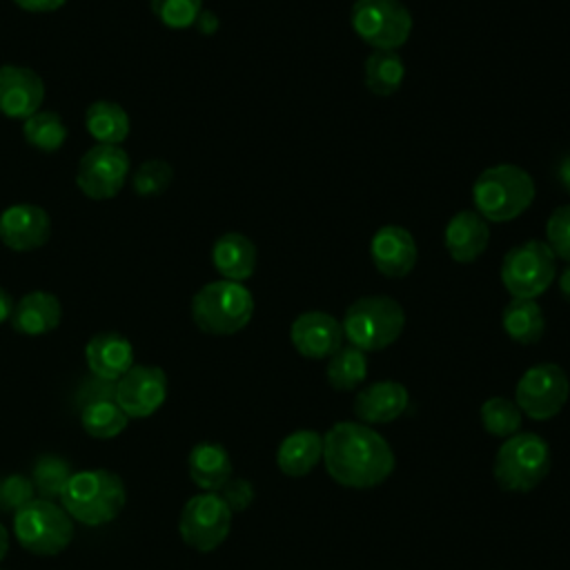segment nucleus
Returning <instances> with one entry per match:
<instances>
[{"label": "nucleus", "instance_id": "8", "mask_svg": "<svg viewBox=\"0 0 570 570\" xmlns=\"http://www.w3.org/2000/svg\"><path fill=\"white\" fill-rule=\"evenodd\" d=\"M350 22L363 42L381 51H396L412 31V16L401 0H356Z\"/></svg>", "mask_w": 570, "mask_h": 570}, {"label": "nucleus", "instance_id": "40", "mask_svg": "<svg viewBox=\"0 0 570 570\" xmlns=\"http://www.w3.org/2000/svg\"><path fill=\"white\" fill-rule=\"evenodd\" d=\"M13 307H16L13 298L9 296V292H7L4 287H0V323H4V321H9V318H11Z\"/></svg>", "mask_w": 570, "mask_h": 570}, {"label": "nucleus", "instance_id": "7", "mask_svg": "<svg viewBox=\"0 0 570 570\" xmlns=\"http://www.w3.org/2000/svg\"><path fill=\"white\" fill-rule=\"evenodd\" d=\"M13 537L27 552L53 557L71 543L73 519L51 499H31L13 512Z\"/></svg>", "mask_w": 570, "mask_h": 570}, {"label": "nucleus", "instance_id": "41", "mask_svg": "<svg viewBox=\"0 0 570 570\" xmlns=\"http://www.w3.org/2000/svg\"><path fill=\"white\" fill-rule=\"evenodd\" d=\"M557 176H559V183L563 185V189L570 194V154H568V156H563V160L559 163Z\"/></svg>", "mask_w": 570, "mask_h": 570}, {"label": "nucleus", "instance_id": "6", "mask_svg": "<svg viewBox=\"0 0 570 570\" xmlns=\"http://www.w3.org/2000/svg\"><path fill=\"white\" fill-rule=\"evenodd\" d=\"M550 472V448L534 432H517L497 450L492 474L505 492H530Z\"/></svg>", "mask_w": 570, "mask_h": 570}, {"label": "nucleus", "instance_id": "38", "mask_svg": "<svg viewBox=\"0 0 570 570\" xmlns=\"http://www.w3.org/2000/svg\"><path fill=\"white\" fill-rule=\"evenodd\" d=\"M13 2L29 13H49L60 9L67 0H13Z\"/></svg>", "mask_w": 570, "mask_h": 570}, {"label": "nucleus", "instance_id": "32", "mask_svg": "<svg viewBox=\"0 0 570 570\" xmlns=\"http://www.w3.org/2000/svg\"><path fill=\"white\" fill-rule=\"evenodd\" d=\"M71 474L73 470L67 459L58 454H45L36 461L29 479L42 499H53V497L60 499V492Z\"/></svg>", "mask_w": 570, "mask_h": 570}, {"label": "nucleus", "instance_id": "29", "mask_svg": "<svg viewBox=\"0 0 570 570\" xmlns=\"http://www.w3.org/2000/svg\"><path fill=\"white\" fill-rule=\"evenodd\" d=\"M129 416L120 410V405L114 399H100L89 401L82 405L80 423L82 430L94 439H114L120 432H125Z\"/></svg>", "mask_w": 570, "mask_h": 570}, {"label": "nucleus", "instance_id": "15", "mask_svg": "<svg viewBox=\"0 0 570 570\" xmlns=\"http://www.w3.org/2000/svg\"><path fill=\"white\" fill-rule=\"evenodd\" d=\"M51 236L49 214L33 203L9 205L0 214V240L13 252H33Z\"/></svg>", "mask_w": 570, "mask_h": 570}, {"label": "nucleus", "instance_id": "1", "mask_svg": "<svg viewBox=\"0 0 570 570\" xmlns=\"http://www.w3.org/2000/svg\"><path fill=\"white\" fill-rule=\"evenodd\" d=\"M323 463L343 488L381 485L394 470L390 443L361 421H338L323 434Z\"/></svg>", "mask_w": 570, "mask_h": 570}, {"label": "nucleus", "instance_id": "9", "mask_svg": "<svg viewBox=\"0 0 570 570\" xmlns=\"http://www.w3.org/2000/svg\"><path fill=\"white\" fill-rule=\"evenodd\" d=\"M557 276V258L543 240L514 245L501 263V283L512 298L541 296Z\"/></svg>", "mask_w": 570, "mask_h": 570}, {"label": "nucleus", "instance_id": "20", "mask_svg": "<svg viewBox=\"0 0 570 570\" xmlns=\"http://www.w3.org/2000/svg\"><path fill=\"white\" fill-rule=\"evenodd\" d=\"M443 240L452 261L474 263L490 243L488 220L472 209H463L448 220Z\"/></svg>", "mask_w": 570, "mask_h": 570}, {"label": "nucleus", "instance_id": "14", "mask_svg": "<svg viewBox=\"0 0 570 570\" xmlns=\"http://www.w3.org/2000/svg\"><path fill=\"white\" fill-rule=\"evenodd\" d=\"M343 338L341 321L321 309L303 312L289 325V341L305 358H330L343 345Z\"/></svg>", "mask_w": 570, "mask_h": 570}, {"label": "nucleus", "instance_id": "28", "mask_svg": "<svg viewBox=\"0 0 570 570\" xmlns=\"http://www.w3.org/2000/svg\"><path fill=\"white\" fill-rule=\"evenodd\" d=\"M367 376V356L354 345H341L325 367V379L336 392L356 390Z\"/></svg>", "mask_w": 570, "mask_h": 570}, {"label": "nucleus", "instance_id": "21", "mask_svg": "<svg viewBox=\"0 0 570 570\" xmlns=\"http://www.w3.org/2000/svg\"><path fill=\"white\" fill-rule=\"evenodd\" d=\"M62 305L56 294L45 289L27 292L13 307L11 327L24 336H42L60 325Z\"/></svg>", "mask_w": 570, "mask_h": 570}, {"label": "nucleus", "instance_id": "12", "mask_svg": "<svg viewBox=\"0 0 570 570\" xmlns=\"http://www.w3.org/2000/svg\"><path fill=\"white\" fill-rule=\"evenodd\" d=\"M129 174V156L120 145H94L76 169L78 189L91 200L114 198Z\"/></svg>", "mask_w": 570, "mask_h": 570}, {"label": "nucleus", "instance_id": "11", "mask_svg": "<svg viewBox=\"0 0 570 570\" xmlns=\"http://www.w3.org/2000/svg\"><path fill=\"white\" fill-rule=\"evenodd\" d=\"M232 528V510L220 499L218 492H200L191 497L180 512L178 532L180 539L198 550L212 552L216 550L229 534Z\"/></svg>", "mask_w": 570, "mask_h": 570}, {"label": "nucleus", "instance_id": "26", "mask_svg": "<svg viewBox=\"0 0 570 570\" xmlns=\"http://www.w3.org/2000/svg\"><path fill=\"white\" fill-rule=\"evenodd\" d=\"M503 332L521 345L537 343L546 332V318L534 298H512L501 314Z\"/></svg>", "mask_w": 570, "mask_h": 570}, {"label": "nucleus", "instance_id": "18", "mask_svg": "<svg viewBox=\"0 0 570 570\" xmlns=\"http://www.w3.org/2000/svg\"><path fill=\"white\" fill-rule=\"evenodd\" d=\"M410 403L405 385L399 381H376L365 385L354 396V414L361 423H390L399 419Z\"/></svg>", "mask_w": 570, "mask_h": 570}, {"label": "nucleus", "instance_id": "42", "mask_svg": "<svg viewBox=\"0 0 570 570\" xmlns=\"http://www.w3.org/2000/svg\"><path fill=\"white\" fill-rule=\"evenodd\" d=\"M559 292H561V296L570 303V265L561 272V276H559Z\"/></svg>", "mask_w": 570, "mask_h": 570}, {"label": "nucleus", "instance_id": "13", "mask_svg": "<svg viewBox=\"0 0 570 570\" xmlns=\"http://www.w3.org/2000/svg\"><path fill=\"white\" fill-rule=\"evenodd\" d=\"M167 399V376L156 365H131L118 381L114 401L129 419L151 416Z\"/></svg>", "mask_w": 570, "mask_h": 570}, {"label": "nucleus", "instance_id": "33", "mask_svg": "<svg viewBox=\"0 0 570 570\" xmlns=\"http://www.w3.org/2000/svg\"><path fill=\"white\" fill-rule=\"evenodd\" d=\"M154 16L169 29H187L196 24L203 0H149Z\"/></svg>", "mask_w": 570, "mask_h": 570}, {"label": "nucleus", "instance_id": "17", "mask_svg": "<svg viewBox=\"0 0 570 570\" xmlns=\"http://www.w3.org/2000/svg\"><path fill=\"white\" fill-rule=\"evenodd\" d=\"M374 267L387 278H403L416 265V243L405 227L383 225L370 243Z\"/></svg>", "mask_w": 570, "mask_h": 570}, {"label": "nucleus", "instance_id": "39", "mask_svg": "<svg viewBox=\"0 0 570 570\" xmlns=\"http://www.w3.org/2000/svg\"><path fill=\"white\" fill-rule=\"evenodd\" d=\"M196 24H198V29L203 31V33H214L216 31V27H218V18L212 13V11H200V16L196 18Z\"/></svg>", "mask_w": 570, "mask_h": 570}, {"label": "nucleus", "instance_id": "19", "mask_svg": "<svg viewBox=\"0 0 570 570\" xmlns=\"http://www.w3.org/2000/svg\"><path fill=\"white\" fill-rule=\"evenodd\" d=\"M89 372L102 381H118L134 365V347L118 332H100L85 345Z\"/></svg>", "mask_w": 570, "mask_h": 570}, {"label": "nucleus", "instance_id": "24", "mask_svg": "<svg viewBox=\"0 0 570 570\" xmlns=\"http://www.w3.org/2000/svg\"><path fill=\"white\" fill-rule=\"evenodd\" d=\"M323 461V434L296 430L287 434L276 450V465L287 476H305Z\"/></svg>", "mask_w": 570, "mask_h": 570}, {"label": "nucleus", "instance_id": "27", "mask_svg": "<svg viewBox=\"0 0 570 570\" xmlns=\"http://www.w3.org/2000/svg\"><path fill=\"white\" fill-rule=\"evenodd\" d=\"M405 76V65L403 58L396 51H381L374 49L363 65V78L365 87L374 96H392Z\"/></svg>", "mask_w": 570, "mask_h": 570}, {"label": "nucleus", "instance_id": "10", "mask_svg": "<svg viewBox=\"0 0 570 570\" xmlns=\"http://www.w3.org/2000/svg\"><path fill=\"white\" fill-rule=\"evenodd\" d=\"M570 396V381L561 365L537 363L528 367L517 387L514 403L528 419L548 421L557 416Z\"/></svg>", "mask_w": 570, "mask_h": 570}, {"label": "nucleus", "instance_id": "37", "mask_svg": "<svg viewBox=\"0 0 570 570\" xmlns=\"http://www.w3.org/2000/svg\"><path fill=\"white\" fill-rule=\"evenodd\" d=\"M220 499L227 503V508L234 512H243L252 505L254 501V485L249 479H240V476H232L220 490H218Z\"/></svg>", "mask_w": 570, "mask_h": 570}, {"label": "nucleus", "instance_id": "4", "mask_svg": "<svg viewBox=\"0 0 570 570\" xmlns=\"http://www.w3.org/2000/svg\"><path fill=\"white\" fill-rule=\"evenodd\" d=\"M254 314L252 292L236 281H212L191 298V318L205 334L229 336L240 332Z\"/></svg>", "mask_w": 570, "mask_h": 570}, {"label": "nucleus", "instance_id": "35", "mask_svg": "<svg viewBox=\"0 0 570 570\" xmlns=\"http://www.w3.org/2000/svg\"><path fill=\"white\" fill-rule=\"evenodd\" d=\"M546 240L554 258L570 263V205H561L550 214L546 223Z\"/></svg>", "mask_w": 570, "mask_h": 570}, {"label": "nucleus", "instance_id": "2", "mask_svg": "<svg viewBox=\"0 0 570 570\" xmlns=\"http://www.w3.org/2000/svg\"><path fill=\"white\" fill-rule=\"evenodd\" d=\"M60 503L71 519L85 525H105L122 512L127 490L122 479L111 470H80L65 483Z\"/></svg>", "mask_w": 570, "mask_h": 570}, {"label": "nucleus", "instance_id": "25", "mask_svg": "<svg viewBox=\"0 0 570 570\" xmlns=\"http://www.w3.org/2000/svg\"><path fill=\"white\" fill-rule=\"evenodd\" d=\"M85 127L98 145H120L129 136V114L114 100H96L85 111Z\"/></svg>", "mask_w": 570, "mask_h": 570}, {"label": "nucleus", "instance_id": "43", "mask_svg": "<svg viewBox=\"0 0 570 570\" xmlns=\"http://www.w3.org/2000/svg\"><path fill=\"white\" fill-rule=\"evenodd\" d=\"M7 552H9V532H7V528L0 523V561L7 557Z\"/></svg>", "mask_w": 570, "mask_h": 570}, {"label": "nucleus", "instance_id": "34", "mask_svg": "<svg viewBox=\"0 0 570 570\" xmlns=\"http://www.w3.org/2000/svg\"><path fill=\"white\" fill-rule=\"evenodd\" d=\"M174 178V169L165 160H145L134 174V191L138 196H158L163 194Z\"/></svg>", "mask_w": 570, "mask_h": 570}, {"label": "nucleus", "instance_id": "22", "mask_svg": "<svg viewBox=\"0 0 570 570\" xmlns=\"http://www.w3.org/2000/svg\"><path fill=\"white\" fill-rule=\"evenodd\" d=\"M187 472L203 492H218L232 479L229 452L216 441H200L189 450Z\"/></svg>", "mask_w": 570, "mask_h": 570}, {"label": "nucleus", "instance_id": "3", "mask_svg": "<svg viewBox=\"0 0 570 570\" xmlns=\"http://www.w3.org/2000/svg\"><path fill=\"white\" fill-rule=\"evenodd\" d=\"M474 212L488 223H508L521 216L534 200L532 176L519 165L501 163L483 169L472 187Z\"/></svg>", "mask_w": 570, "mask_h": 570}, {"label": "nucleus", "instance_id": "5", "mask_svg": "<svg viewBox=\"0 0 570 570\" xmlns=\"http://www.w3.org/2000/svg\"><path fill=\"white\" fill-rule=\"evenodd\" d=\"M343 336L363 352L390 347L405 327L403 307L390 296H361L343 314Z\"/></svg>", "mask_w": 570, "mask_h": 570}, {"label": "nucleus", "instance_id": "30", "mask_svg": "<svg viewBox=\"0 0 570 570\" xmlns=\"http://www.w3.org/2000/svg\"><path fill=\"white\" fill-rule=\"evenodd\" d=\"M22 134L29 147L45 154L58 151L67 140V127L58 111H36L22 120Z\"/></svg>", "mask_w": 570, "mask_h": 570}, {"label": "nucleus", "instance_id": "31", "mask_svg": "<svg viewBox=\"0 0 570 570\" xmlns=\"http://www.w3.org/2000/svg\"><path fill=\"white\" fill-rule=\"evenodd\" d=\"M521 419H523V414L517 407V403L505 396H490L481 405L483 430L492 436L508 439V436L521 432Z\"/></svg>", "mask_w": 570, "mask_h": 570}, {"label": "nucleus", "instance_id": "23", "mask_svg": "<svg viewBox=\"0 0 570 570\" xmlns=\"http://www.w3.org/2000/svg\"><path fill=\"white\" fill-rule=\"evenodd\" d=\"M256 245L238 232H227L216 238L212 247V263L216 272L227 278L243 283L256 269Z\"/></svg>", "mask_w": 570, "mask_h": 570}, {"label": "nucleus", "instance_id": "16", "mask_svg": "<svg viewBox=\"0 0 570 570\" xmlns=\"http://www.w3.org/2000/svg\"><path fill=\"white\" fill-rule=\"evenodd\" d=\"M45 98L42 78L20 65L0 67V114L11 120H27L40 111Z\"/></svg>", "mask_w": 570, "mask_h": 570}, {"label": "nucleus", "instance_id": "36", "mask_svg": "<svg viewBox=\"0 0 570 570\" xmlns=\"http://www.w3.org/2000/svg\"><path fill=\"white\" fill-rule=\"evenodd\" d=\"M36 494V488L29 476L22 474H9L0 481V508L2 510H20L27 505Z\"/></svg>", "mask_w": 570, "mask_h": 570}]
</instances>
